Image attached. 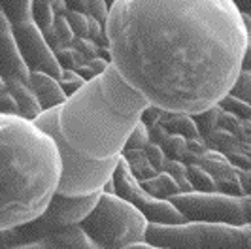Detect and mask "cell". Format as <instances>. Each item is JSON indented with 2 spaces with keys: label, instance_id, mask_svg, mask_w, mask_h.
<instances>
[{
  "label": "cell",
  "instance_id": "obj_1",
  "mask_svg": "<svg viewBox=\"0 0 251 249\" xmlns=\"http://www.w3.org/2000/svg\"><path fill=\"white\" fill-rule=\"evenodd\" d=\"M106 34L132 87L164 112L189 115L232 91L250 44L232 0H117Z\"/></svg>",
  "mask_w": 251,
  "mask_h": 249
},
{
  "label": "cell",
  "instance_id": "obj_2",
  "mask_svg": "<svg viewBox=\"0 0 251 249\" xmlns=\"http://www.w3.org/2000/svg\"><path fill=\"white\" fill-rule=\"evenodd\" d=\"M0 230L46 212L57 195L63 161L57 142L21 115L0 117Z\"/></svg>",
  "mask_w": 251,
  "mask_h": 249
},
{
  "label": "cell",
  "instance_id": "obj_3",
  "mask_svg": "<svg viewBox=\"0 0 251 249\" xmlns=\"http://www.w3.org/2000/svg\"><path fill=\"white\" fill-rule=\"evenodd\" d=\"M150 100L110 64L59 108V128L68 144L89 159H113L142 121Z\"/></svg>",
  "mask_w": 251,
  "mask_h": 249
},
{
  "label": "cell",
  "instance_id": "obj_4",
  "mask_svg": "<svg viewBox=\"0 0 251 249\" xmlns=\"http://www.w3.org/2000/svg\"><path fill=\"white\" fill-rule=\"evenodd\" d=\"M34 123L57 142V148L61 153L63 177L57 193L68 197H87L95 193H104V187L112 179L113 172L121 161V155L113 159L97 161L74 149L59 128V108L44 112Z\"/></svg>",
  "mask_w": 251,
  "mask_h": 249
},
{
  "label": "cell",
  "instance_id": "obj_5",
  "mask_svg": "<svg viewBox=\"0 0 251 249\" xmlns=\"http://www.w3.org/2000/svg\"><path fill=\"white\" fill-rule=\"evenodd\" d=\"M79 226L100 249H125L148 242L150 221L119 195L102 193L95 210Z\"/></svg>",
  "mask_w": 251,
  "mask_h": 249
},
{
  "label": "cell",
  "instance_id": "obj_6",
  "mask_svg": "<svg viewBox=\"0 0 251 249\" xmlns=\"http://www.w3.org/2000/svg\"><path fill=\"white\" fill-rule=\"evenodd\" d=\"M148 242L163 249H251V224H150Z\"/></svg>",
  "mask_w": 251,
  "mask_h": 249
},
{
  "label": "cell",
  "instance_id": "obj_7",
  "mask_svg": "<svg viewBox=\"0 0 251 249\" xmlns=\"http://www.w3.org/2000/svg\"><path fill=\"white\" fill-rule=\"evenodd\" d=\"M187 223H226L246 224L242 197L223 193H179L168 199Z\"/></svg>",
  "mask_w": 251,
  "mask_h": 249
},
{
  "label": "cell",
  "instance_id": "obj_8",
  "mask_svg": "<svg viewBox=\"0 0 251 249\" xmlns=\"http://www.w3.org/2000/svg\"><path fill=\"white\" fill-rule=\"evenodd\" d=\"M113 185H115V195H119L121 199L130 202L134 208H138L140 212L146 215V219L150 224H181L187 223L185 217L179 213L176 206L170 200L155 199L150 195L144 185L132 175L128 164L121 157V161L117 164L115 172L112 175Z\"/></svg>",
  "mask_w": 251,
  "mask_h": 249
},
{
  "label": "cell",
  "instance_id": "obj_9",
  "mask_svg": "<svg viewBox=\"0 0 251 249\" xmlns=\"http://www.w3.org/2000/svg\"><path fill=\"white\" fill-rule=\"evenodd\" d=\"M13 34L32 72H46L57 79L63 77V66L57 61L55 51L50 48L48 40L44 36V30L36 25L34 19L13 25Z\"/></svg>",
  "mask_w": 251,
  "mask_h": 249
},
{
  "label": "cell",
  "instance_id": "obj_10",
  "mask_svg": "<svg viewBox=\"0 0 251 249\" xmlns=\"http://www.w3.org/2000/svg\"><path fill=\"white\" fill-rule=\"evenodd\" d=\"M32 70L28 68L19 44L13 34L12 21L0 13V77L2 79H21L30 83Z\"/></svg>",
  "mask_w": 251,
  "mask_h": 249
},
{
  "label": "cell",
  "instance_id": "obj_11",
  "mask_svg": "<svg viewBox=\"0 0 251 249\" xmlns=\"http://www.w3.org/2000/svg\"><path fill=\"white\" fill-rule=\"evenodd\" d=\"M100 195L102 193H95L87 197H68V195L57 193L51 199L50 206L46 208V213L61 226H77L95 210Z\"/></svg>",
  "mask_w": 251,
  "mask_h": 249
},
{
  "label": "cell",
  "instance_id": "obj_12",
  "mask_svg": "<svg viewBox=\"0 0 251 249\" xmlns=\"http://www.w3.org/2000/svg\"><path fill=\"white\" fill-rule=\"evenodd\" d=\"M195 164H201L210 174L214 175L217 193L232 195V197H244V189L240 185L238 168L228 161L225 153L208 149L204 155H201Z\"/></svg>",
  "mask_w": 251,
  "mask_h": 249
},
{
  "label": "cell",
  "instance_id": "obj_13",
  "mask_svg": "<svg viewBox=\"0 0 251 249\" xmlns=\"http://www.w3.org/2000/svg\"><path fill=\"white\" fill-rule=\"evenodd\" d=\"M13 249H100L91 242V238L83 232V228L77 226H68L63 232H57L50 238H44L34 244H26Z\"/></svg>",
  "mask_w": 251,
  "mask_h": 249
},
{
  "label": "cell",
  "instance_id": "obj_14",
  "mask_svg": "<svg viewBox=\"0 0 251 249\" xmlns=\"http://www.w3.org/2000/svg\"><path fill=\"white\" fill-rule=\"evenodd\" d=\"M30 87L40 100L44 112L53 110V108H61L68 100V95L64 93L61 81L53 75L46 74V72H32L30 74Z\"/></svg>",
  "mask_w": 251,
  "mask_h": 249
},
{
  "label": "cell",
  "instance_id": "obj_15",
  "mask_svg": "<svg viewBox=\"0 0 251 249\" xmlns=\"http://www.w3.org/2000/svg\"><path fill=\"white\" fill-rule=\"evenodd\" d=\"M2 81L8 85V89L12 91V95L17 100L19 115L28 119V121H36L38 117L44 113V108H42L38 97L34 95L30 83H25L21 79H2Z\"/></svg>",
  "mask_w": 251,
  "mask_h": 249
},
{
  "label": "cell",
  "instance_id": "obj_16",
  "mask_svg": "<svg viewBox=\"0 0 251 249\" xmlns=\"http://www.w3.org/2000/svg\"><path fill=\"white\" fill-rule=\"evenodd\" d=\"M161 124L170 132V134H177L183 138H197L201 136L197 123L193 119V115L179 112H164L161 115Z\"/></svg>",
  "mask_w": 251,
  "mask_h": 249
},
{
  "label": "cell",
  "instance_id": "obj_17",
  "mask_svg": "<svg viewBox=\"0 0 251 249\" xmlns=\"http://www.w3.org/2000/svg\"><path fill=\"white\" fill-rule=\"evenodd\" d=\"M121 157L125 159L132 175L138 179L140 183H144V181H148V179H151V177H155V175L159 174L155 170V166L150 162V159H148L146 149H125L121 153Z\"/></svg>",
  "mask_w": 251,
  "mask_h": 249
},
{
  "label": "cell",
  "instance_id": "obj_18",
  "mask_svg": "<svg viewBox=\"0 0 251 249\" xmlns=\"http://www.w3.org/2000/svg\"><path fill=\"white\" fill-rule=\"evenodd\" d=\"M44 36H46V40H48V44H50V48L53 51L63 50L66 46H72V42L77 38L74 34L70 23H68L66 15H57L53 26H51L50 30L44 32Z\"/></svg>",
  "mask_w": 251,
  "mask_h": 249
},
{
  "label": "cell",
  "instance_id": "obj_19",
  "mask_svg": "<svg viewBox=\"0 0 251 249\" xmlns=\"http://www.w3.org/2000/svg\"><path fill=\"white\" fill-rule=\"evenodd\" d=\"M142 185H144V189L150 195H153L155 199H161V200H168L172 199V197H176V195H179V193H183L181 187L177 185L176 179L170 174H166V172H159L155 177L144 181Z\"/></svg>",
  "mask_w": 251,
  "mask_h": 249
},
{
  "label": "cell",
  "instance_id": "obj_20",
  "mask_svg": "<svg viewBox=\"0 0 251 249\" xmlns=\"http://www.w3.org/2000/svg\"><path fill=\"white\" fill-rule=\"evenodd\" d=\"M2 13L12 21V25H19L32 19V4L34 0H0Z\"/></svg>",
  "mask_w": 251,
  "mask_h": 249
},
{
  "label": "cell",
  "instance_id": "obj_21",
  "mask_svg": "<svg viewBox=\"0 0 251 249\" xmlns=\"http://www.w3.org/2000/svg\"><path fill=\"white\" fill-rule=\"evenodd\" d=\"M206 142H208L210 149L219 151V153H225V155L234 153V151H238L240 148L244 146V140H240L238 136H234L232 132L223 130V128L214 130L210 136L206 138Z\"/></svg>",
  "mask_w": 251,
  "mask_h": 249
},
{
  "label": "cell",
  "instance_id": "obj_22",
  "mask_svg": "<svg viewBox=\"0 0 251 249\" xmlns=\"http://www.w3.org/2000/svg\"><path fill=\"white\" fill-rule=\"evenodd\" d=\"M187 174L191 185L195 187L197 193H215L217 191L214 175L206 168H202L201 164H187Z\"/></svg>",
  "mask_w": 251,
  "mask_h": 249
},
{
  "label": "cell",
  "instance_id": "obj_23",
  "mask_svg": "<svg viewBox=\"0 0 251 249\" xmlns=\"http://www.w3.org/2000/svg\"><path fill=\"white\" fill-rule=\"evenodd\" d=\"M219 112H221V108L217 104V106H212V108H208L204 112L193 115V119H195L197 128H199L202 138H208L214 130L219 128Z\"/></svg>",
  "mask_w": 251,
  "mask_h": 249
},
{
  "label": "cell",
  "instance_id": "obj_24",
  "mask_svg": "<svg viewBox=\"0 0 251 249\" xmlns=\"http://www.w3.org/2000/svg\"><path fill=\"white\" fill-rule=\"evenodd\" d=\"M32 19L36 21V25L46 32L50 30L55 19H57V13L53 10V6L50 4V0H34L32 4Z\"/></svg>",
  "mask_w": 251,
  "mask_h": 249
},
{
  "label": "cell",
  "instance_id": "obj_25",
  "mask_svg": "<svg viewBox=\"0 0 251 249\" xmlns=\"http://www.w3.org/2000/svg\"><path fill=\"white\" fill-rule=\"evenodd\" d=\"M163 172L172 175L177 181V185L181 187L183 193H195V187L191 185V179H189V174H187V164L183 161H174V159H170V161L164 164Z\"/></svg>",
  "mask_w": 251,
  "mask_h": 249
},
{
  "label": "cell",
  "instance_id": "obj_26",
  "mask_svg": "<svg viewBox=\"0 0 251 249\" xmlns=\"http://www.w3.org/2000/svg\"><path fill=\"white\" fill-rule=\"evenodd\" d=\"M219 108L225 110V112L234 113L242 121H250L251 119V104H248L246 100L238 99V97L232 95V93H228L225 99L219 102Z\"/></svg>",
  "mask_w": 251,
  "mask_h": 249
},
{
  "label": "cell",
  "instance_id": "obj_27",
  "mask_svg": "<svg viewBox=\"0 0 251 249\" xmlns=\"http://www.w3.org/2000/svg\"><path fill=\"white\" fill-rule=\"evenodd\" d=\"M164 153L168 155V159H174V161H183L185 155H187V138L177 136V134H168L163 144Z\"/></svg>",
  "mask_w": 251,
  "mask_h": 249
},
{
  "label": "cell",
  "instance_id": "obj_28",
  "mask_svg": "<svg viewBox=\"0 0 251 249\" xmlns=\"http://www.w3.org/2000/svg\"><path fill=\"white\" fill-rule=\"evenodd\" d=\"M55 55H57V61L61 62L63 70H77L79 66H83L87 62V59L75 50L74 46H66L63 50L55 51Z\"/></svg>",
  "mask_w": 251,
  "mask_h": 249
},
{
  "label": "cell",
  "instance_id": "obj_29",
  "mask_svg": "<svg viewBox=\"0 0 251 249\" xmlns=\"http://www.w3.org/2000/svg\"><path fill=\"white\" fill-rule=\"evenodd\" d=\"M219 128L228 130V132H232L234 136H238L240 140H244V142H246V128H244V121H242L240 117H236L234 113L221 110V112H219Z\"/></svg>",
  "mask_w": 251,
  "mask_h": 249
},
{
  "label": "cell",
  "instance_id": "obj_30",
  "mask_svg": "<svg viewBox=\"0 0 251 249\" xmlns=\"http://www.w3.org/2000/svg\"><path fill=\"white\" fill-rule=\"evenodd\" d=\"M150 142H151L150 126L144 123V121H140L138 126L132 130V134L126 140L125 149H146Z\"/></svg>",
  "mask_w": 251,
  "mask_h": 249
},
{
  "label": "cell",
  "instance_id": "obj_31",
  "mask_svg": "<svg viewBox=\"0 0 251 249\" xmlns=\"http://www.w3.org/2000/svg\"><path fill=\"white\" fill-rule=\"evenodd\" d=\"M66 19H68V23L72 26L75 36L89 38V21H91V15L68 10V12H66Z\"/></svg>",
  "mask_w": 251,
  "mask_h": 249
},
{
  "label": "cell",
  "instance_id": "obj_32",
  "mask_svg": "<svg viewBox=\"0 0 251 249\" xmlns=\"http://www.w3.org/2000/svg\"><path fill=\"white\" fill-rule=\"evenodd\" d=\"M59 81H61L64 93H66L68 97H72L74 93H77L79 89L87 83V79L79 74V72H75V70H64L63 77H61Z\"/></svg>",
  "mask_w": 251,
  "mask_h": 249
},
{
  "label": "cell",
  "instance_id": "obj_33",
  "mask_svg": "<svg viewBox=\"0 0 251 249\" xmlns=\"http://www.w3.org/2000/svg\"><path fill=\"white\" fill-rule=\"evenodd\" d=\"M112 64V61H108V59H104V57H99V59H93V61H87L83 66H79L75 72H79V74L83 75L85 79H93V77H97V75H100L106 72V68Z\"/></svg>",
  "mask_w": 251,
  "mask_h": 249
},
{
  "label": "cell",
  "instance_id": "obj_34",
  "mask_svg": "<svg viewBox=\"0 0 251 249\" xmlns=\"http://www.w3.org/2000/svg\"><path fill=\"white\" fill-rule=\"evenodd\" d=\"M0 112L2 115H19V104L4 81H0Z\"/></svg>",
  "mask_w": 251,
  "mask_h": 249
},
{
  "label": "cell",
  "instance_id": "obj_35",
  "mask_svg": "<svg viewBox=\"0 0 251 249\" xmlns=\"http://www.w3.org/2000/svg\"><path fill=\"white\" fill-rule=\"evenodd\" d=\"M232 95H236L238 99L246 100L248 104H251V70H242L234 83V87L230 91Z\"/></svg>",
  "mask_w": 251,
  "mask_h": 249
},
{
  "label": "cell",
  "instance_id": "obj_36",
  "mask_svg": "<svg viewBox=\"0 0 251 249\" xmlns=\"http://www.w3.org/2000/svg\"><path fill=\"white\" fill-rule=\"evenodd\" d=\"M146 155H148V159H150V162L155 166V170H157V172H163L164 164L170 161V159H168V155L164 153L163 146H159V144H155V142H150V144H148V148H146Z\"/></svg>",
  "mask_w": 251,
  "mask_h": 249
},
{
  "label": "cell",
  "instance_id": "obj_37",
  "mask_svg": "<svg viewBox=\"0 0 251 249\" xmlns=\"http://www.w3.org/2000/svg\"><path fill=\"white\" fill-rule=\"evenodd\" d=\"M110 12H112V8L106 4V0H89V15L95 17L97 21H100L104 26L110 19Z\"/></svg>",
  "mask_w": 251,
  "mask_h": 249
},
{
  "label": "cell",
  "instance_id": "obj_38",
  "mask_svg": "<svg viewBox=\"0 0 251 249\" xmlns=\"http://www.w3.org/2000/svg\"><path fill=\"white\" fill-rule=\"evenodd\" d=\"M161 115H163V110L151 104L150 108L144 112V115H142V121L148 124V126H153V124L161 123Z\"/></svg>",
  "mask_w": 251,
  "mask_h": 249
},
{
  "label": "cell",
  "instance_id": "obj_39",
  "mask_svg": "<svg viewBox=\"0 0 251 249\" xmlns=\"http://www.w3.org/2000/svg\"><path fill=\"white\" fill-rule=\"evenodd\" d=\"M240 185L244 189V195L251 197V170H238Z\"/></svg>",
  "mask_w": 251,
  "mask_h": 249
},
{
  "label": "cell",
  "instance_id": "obj_40",
  "mask_svg": "<svg viewBox=\"0 0 251 249\" xmlns=\"http://www.w3.org/2000/svg\"><path fill=\"white\" fill-rule=\"evenodd\" d=\"M66 4H68V10L89 15V0H66Z\"/></svg>",
  "mask_w": 251,
  "mask_h": 249
},
{
  "label": "cell",
  "instance_id": "obj_41",
  "mask_svg": "<svg viewBox=\"0 0 251 249\" xmlns=\"http://www.w3.org/2000/svg\"><path fill=\"white\" fill-rule=\"evenodd\" d=\"M242 210H244L246 224H251V197H248V195L242 197Z\"/></svg>",
  "mask_w": 251,
  "mask_h": 249
},
{
  "label": "cell",
  "instance_id": "obj_42",
  "mask_svg": "<svg viewBox=\"0 0 251 249\" xmlns=\"http://www.w3.org/2000/svg\"><path fill=\"white\" fill-rule=\"evenodd\" d=\"M50 4L53 6V10H55L57 15H66V12H68L66 0H50Z\"/></svg>",
  "mask_w": 251,
  "mask_h": 249
},
{
  "label": "cell",
  "instance_id": "obj_43",
  "mask_svg": "<svg viewBox=\"0 0 251 249\" xmlns=\"http://www.w3.org/2000/svg\"><path fill=\"white\" fill-rule=\"evenodd\" d=\"M236 4V8L240 10L242 15H248L251 17V0H232Z\"/></svg>",
  "mask_w": 251,
  "mask_h": 249
},
{
  "label": "cell",
  "instance_id": "obj_44",
  "mask_svg": "<svg viewBox=\"0 0 251 249\" xmlns=\"http://www.w3.org/2000/svg\"><path fill=\"white\" fill-rule=\"evenodd\" d=\"M125 249H163V248H157V246H151L150 242H144V244H134V246H128Z\"/></svg>",
  "mask_w": 251,
  "mask_h": 249
},
{
  "label": "cell",
  "instance_id": "obj_45",
  "mask_svg": "<svg viewBox=\"0 0 251 249\" xmlns=\"http://www.w3.org/2000/svg\"><path fill=\"white\" fill-rule=\"evenodd\" d=\"M244 128H246V142L251 146V119L250 121H244Z\"/></svg>",
  "mask_w": 251,
  "mask_h": 249
},
{
  "label": "cell",
  "instance_id": "obj_46",
  "mask_svg": "<svg viewBox=\"0 0 251 249\" xmlns=\"http://www.w3.org/2000/svg\"><path fill=\"white\" fill-rule=\"evenodd\" d=\"M244 21H246V26H248V34H250V44H251V17L244 15Z\"/></svg>",
  "mask_w": 251,
  "mask_h": 249
},
{
  "label": "cell",
  "instance_id": "obj_47",
  "mask_svg": "<svg viewBox=\"0 0 251 249\" xmlns=\"http://www.w3.org/2000/svg\"><path fill=\"white\" fill-rule=\"evenodd\" d=\"M115 2H117V0H106V4H108L110 8H112V6H113V4H115Z\"/></svg>",
  "mask_w": 251,
  "mask_h": 249
}]
</instances>
